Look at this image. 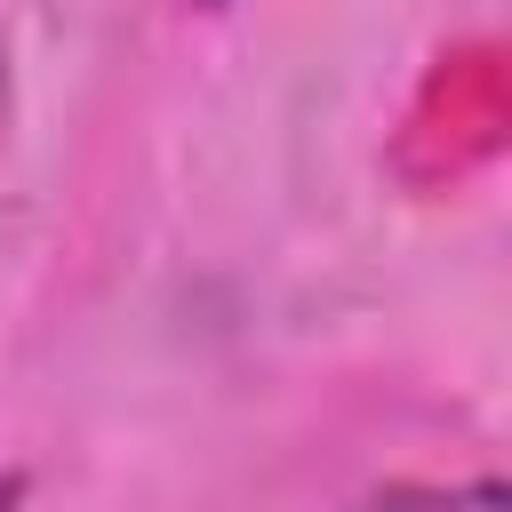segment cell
<instances>
[{"label":"cell","mask_w":512,"mask_h":512,"mask_svg":"<svg viewBox=\"0 0 512 512\" xmlns=\"http://www.w3.org/2000/svg\"><path fill=\"white\" fill-rule=\"evenodd\" d=\"M368 512H512V488L496 472L480 480H392L368 496Z\"/></svg>","instance_id":"6da1fadb"},{"label":"cell","mask_w":512,"mask_h":512,"mask_svg":"<svg viewBox=\"0 0 512 512\" xmlns=\"http://www.w3.org/2000/svg\"><path fill=\"white\" fill-rule=\"evenodd\" d=\"M0 512H24V472H0Z\"/></svg>","instance_id":"7a4b0ae2"},{"label":"cell","mask_w":512,"mask_h":512,"mask_svg":"<svg viewBox=\"0 0 512 512\" xmlns=\"http://www.w3.org/2000/svg\"><path fill=\"white\" fill-rule=\"evenodd\" d=\"M8 112H16V80H8V40H0V128H8Z\"/></svg>","instance_id":"3957f363"},{"label":"cell","mask_w":512,"mask_h":512,"mask_svg":"<svg viewBox=\"0 0 512 512\" xmlns=\"http://www.w3.org/2000/svg\"><path fill=\"white\" fill-rule=\"evenodd\" d=\"M184 8H224V0H184Z\"/></svg>","instance_id":"277c9868"}]
</instances>
